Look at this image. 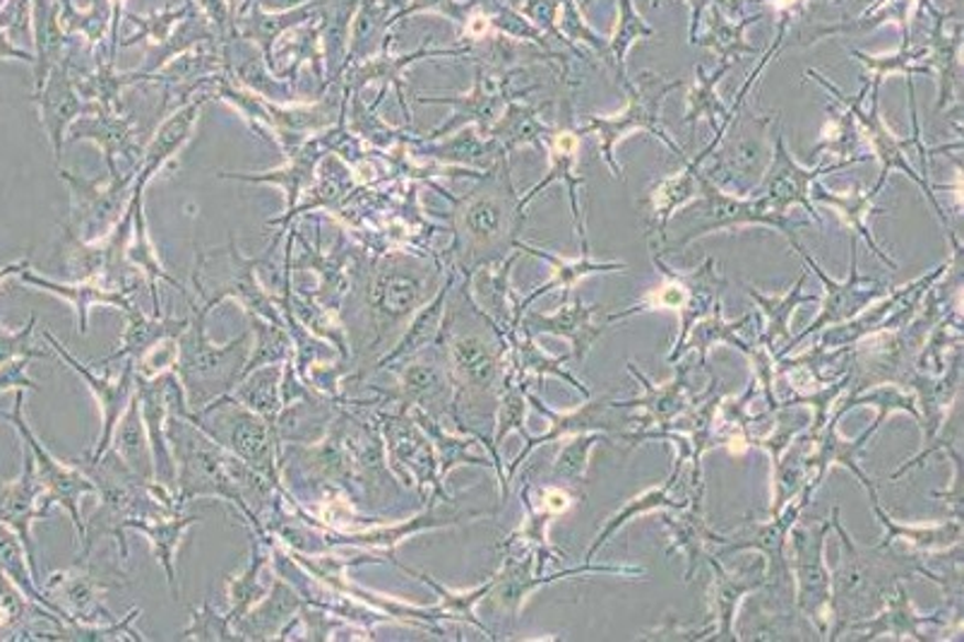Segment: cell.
Instances as JSON below:
<instances>
[{
  "label": "cell",
  "instance_id": "obj_11",
  "mask_svg": "<svg viewBox=\"0 0 964 642\" xmlns=\"http://www.w3.org/2000/svg\"><path fill=\"white\" fill-rule=\"evenodd\" d=\"M42 483L36 479V467L34 460L30 457L28 463V471H24V477L12 483V487L6 489V493L0 496V515L3 520L12 522V525L18 527V532L22 534V542L28 544L30 548V525L32 518L44 515V508L36 505V498L42 496Z\"/></svg>",
  "mask_w": 964,
  "mask_h": 642
},
{
  "label": "cell",
  "instance_id": "obj_9",
  "mask_svg": "<svg viewBox=\"0 0 964 642\" xmlns=\"http://www.w3.org/2000/svg\"><path fill=\"white\" fill-rule=\"evenodd\" d=\"M197 520H203V515H186V518L171 515V518L154 520L152 525H150V522H142V520H130L128 522V527H133V530L150 536L154 554H156V558L162 561V566L166 570V580L171 585V592H174L176 599H178V583H176L174 556H176V548H178V544L183 540V534H186V530Z\"/></svg>",
  "mask_w": 964,
  "mask_h": 642
},
{
  "label": "cell",
  "instance_id": "obj_6",
  "mask_svg": "<svg viewBox=\"0 0 964 642\" xmlns=\"http://www.w3.org/2000/svg\"><path fill=\"white\" fill-rule=\"evenodd\" d=\"M111 443H113V453L121 457L130 471H136V475L142 479L154 481L152 448H150L148 428H144V422H142L138 392H136V398L130 400L123 416L118 418Z\"/></svg>",
  "mask_w": 964,
  "mask_h": 642
},
{
  "label": "cell",
  "instance_id": "obj_5",
  "mask_svg": "<svg viewBox=\"0 0 964 642\" xmlns=\"http://www.w3.org/2000/svg\"><path fill=\"white\" fill-rule=\"evenodd\" d=\"M421 298V284L414 278L400 272H382L371 292V320L378 337L388 333V327L400 323L412 313Z\"/></svg>",
  "mask_w": 964,
  "mask_h": 642
},
{
  "label": "cell",
  "instance_id": "obj_16",
  "mask_svg": "<svg viewBox=\"0 0 964 642\" xmlns=\"http://www.w3.org/2000/svg\"><path fill=\"white\" fill-rule=\"evenodd\" d=\"M441 306H443V296L435 298L433 306L421 311L419 318L412 323V327H409L407 335L400 339V345L394 347L390 353H386V357L380 359L378 366H388L392 361L407 357V353H414L416 349L424 347L429 339L433 337V333L438 330V320H441V311H443Z\"/></svg>",
  "mask_w": 964,
  "mask_h": 642
},
{
  "label": "cell",
  "instance_id": "obj_22",
  "mask_svg": "<svg viewBox=\"0 0 964 642\" xmlns=\"http://www.w3.org/2000/svg\"><path fill=\"white\" fill-rule=\"evenodd\" d=\"M546 501H549V508H553V510H563L567 505V498L561 491H551L546 496Z\"/></svg>",
  "mask_w": 964,
  "mask_h": 642
},
{
  "label": "cell",
  "instance_id": "obj_17",
  "mask_svg": "<svg viewBox=\"0 0 964 642\" xmlns=\"http://www.w3.org/2000/svg\"><path fill=\"white\" fill-rule=\"evenodd\" d=\"M39 284L51 286V290H54V292L68 296L73 301L77 313H80V333L83 335L87 333V313H89L91 304H109V306L121 308L123 313L133 308V306H130V301L123 298L121 294H111L107 290H97V286H80V290H73V286H58V284H46V282H39Z\"/></svg>",
  "mask_w": 964,
  "mask_h": 642
},
{
  "label": "cell",
  "instance_id": "obj_23",
  "mask_svg": "<svg viewBox=\"0 0 964 642\" xmlns=\"http://www.w3.org/2000/svg\"><path fill=\"white\" fill-rule=\"evenodd\" d=\"M782 3H791V0H782Z\"/></svg>",
  "mask_w": 964,
  "mask_h": 642
},
{
  "label": "cell",
  "instance_id": "obj_8",
  "mask_svg": "<svg viewBox=\"0 0 964 642\" xmlns=\"http://www.w3.org/2000/svg\"><path fill=\"white\" fill-rule=\"evenodd\" d=\"M299 609V597L282 580L274 583V592L262 601L256 611H248L243 619L234 625L236 638H253L268 640L272 635H282V625L292 619V613Z\"/></svg>",
  "mask_w": 964,
  "mask_h": 642
},
{
  "label": "cell",
  "instance_id": "obj_20",
  "mask_svg": "<svg viewBox=\"0 0 964 642\" xmlns=\"http://www.w3.org/2000/svg\"><path fill=\"white\" fill-rule=\"evenodd\" d=\"M183 638L195 640H234V628L227 616H217L209 605H205L201 611L193 613V625L188 628Z\"/></svg>",
  "mask_w": 964,
  "mask_h": 642
},
{
  "label": "cell",
  "instance_id": "obj_7",
  "mask_svg": "<svg viewBox=\"0 0 964 642\" xmlns=\"http://www.w3.org/2000/svg\"><path fill=\"white\" fill-rule=\"evenodd\" d=\"M128 316V330L121 339V349L113 351L111 357L104 359L101 363H111L118 359H140L144 351H150L154 345H160L162 339L169 337H181L183 330L191 325V320H174V318H148L142 316L138 308L126 311Z\"/></svg>",
  "mask_w": 964,
  "mask_h": 642
},
{
  "label": "cell",
  "instance_id": "obj_21",
  "mask_svg": "<svg viewBox=\"0 0 964 642\" xmlns=\"http://www.w3.org/2000/svg\"><path fill=\"white\" fill-rule=\"evenodd\" d=\"M0 566H6V570L12 575V578H15L18 583H22V585H28L30 587V583H28V573H24V566H22V548L18 546V542L12 540V536L8 534V532H3L0 530ZM30 592H34V589L30 587Z\"/></svg>",
  "mask_w": 964,
  "mask_h": 642
},
{
  "label": "cell",
  "instance_id": "obj_2",
  "mask_svg": "<svg viewBox=\"0 0 964 642\" xmlns=\"http://www.w3.org/2000/svg\"><path fill=\"white\" fill-rule=\"evenodd\" d=\"M203 412L215 414V426L201 428L219 448H227L234 457H239L241 463L260 471L262 477L277 481L274 469V453L270 440V422L260 414L250 412L243 404H239L231 398H224L209 407H203Z\"/></svg>",
  "mask_w": 964,
  "mask_h": 642
},
{
  "label": "cell",
  "instance_id": "obj_1",
  "mask_svg": "<svg viewBox=\"0 0 964 642\" xmlns=\"http://www.w3.org/2000/svg\"><path fill=\"white\" fill-rule=\"evenodd\" d=\"M207 313V308L197 311L178 337V361L174 366V373H178L181 385H186L188 404H193L195 412L203 410L209 400L227 395L241 378V366H246L250 349V333H243L224 347L209 342L205 335Z\"/></svg>",
  "mask_w": 964,
  "mask_h": 642
},
{
  "label": "cell",
  "instance_id": "obj_13",
  "mask_svg": "<svg viewBox=\"0 0 964 642\" xmlns=\"http://www.w3.org/2000/svg\"><path fill=\"white\" fill-rule=\"evenodd\" d=\"M453 366L459 378L469 385L486 388L496 376L494 353L479 337H459L453 342Z\"/></svg>",
  "mask_w": 964,
  "mask_h": 642
},
{
  "label": "cell",
  "instance_id": "obj_18",
  "mask_svg": "<svg viewBox=\"0 0 964 642\" xmlns=\"http://www.w3.org/2000/svg\"><path fill=\"white\" fill-rule=\"evenodd\" d=\"M402 390H404V400H416L421 404H426L443 390L441 371L435 369V366H426V363L409 366V369L402 373Z\"/></svg>",
  "mask_w": 964,
  "mask_h": 642
},
{
  "label": "cell",
  "instance_id": "obj_10",
  "mask_svg": "<svg viewBox=\"0 0 964 642\" xmlns=\"http://www.w3.org/2000/svg\"><path fill=\"white\" fill-rule=\"evenodd\" d=\"M63 585H65V599L71 601V607L75 611V619H80L85 623H95L99 619L111 621V613L101 607L99 595L107 592L111 587H118V580H107V578H97V573L87 566V558L83 561L80 570L75 575H63Z\"/></svg>",
  "mask_w": 964,
  "mask_h": 642
},
{
  "label": "cell",
  "instance_id": "obj_12",
  "mask_svg": "<svg viewBox=\"0 0 964 642\" xmlns=\"http://www.w3.org/2000/svg\"><path fill=\"white\" fill-rule=\"evenodd\" d=\"M248 380L243 383V388H239L236 392H231V400H236L243 407H248L250 412L260 414L262 418H268L270 424L277 422V414L282 410L280 402V369H272L268 366L266 371H258L253 376H246Z\"/></svg>",
  "mask_w": 964,
  "mask_h": 642
},
{
  "label": "cell",
  "instance_id": "obj_3",
  "mask_svg": "<svg viewBox=\"0 0 964 642\" xmlns=\"http://www.w3.org/2000/svg\"><path fill=\"white\" fill-rule=\"evenodd\" d=\"M20 410H22V395L18 398L15 424L22 428L24 438L30 440V448L34 450V467L39 469V471H36V479H39V483H42V489L46 491V505H48V503H61L65 510H68L71 518H73V522H75L77 532H80L83 542H85L87 527H85L83 515H80V498H83L85 493H97V487H95V483H91L89 477L83 475V471H77V469H73V467H63V465L56 460V457H51V455L42 448V445H39V443L34 440V436L30 434V431L24 428V422H22Z\"/></svg>",
  "mask_w": 964,
  "mask_h": 642
},
{
  "label": "cell",
  "instance_id": "obj_19",
  "mask_svg": "<svg viewBox=\"0 0 964 642\" xmlns=\"http://www.w3.org/2000/svg\"><path fill=\"white\" fill-rule=\"evenodd\" d=\"M500 221H503V209L491 198L477 200L467 209V229L474 239H491L498 233Z\"/></svg>",
  "mask_w": 964,
  "mask_h": 642
},
{
  "label": "cell",
  "instance_id": "obj_15",
  "mask_svg": "<svg viewBox=\"0 0 964 642\" xmlns=\"http://www.w3.org/2000/svg\"><path fill=\"white\" fill-rule=\"evenodd\" d=\"M253 330L258 335V345L253 347V351L248 353L246 369L241 371V378L250 376L260 366H272L280 359L286 357L289 351V337L284 333V325H274V323H260L258 318H253Z\"/></svg>",
  "mask_w": 964,
  "mask_h": 642
},
{
  "label": "cell",
  "instance_id": "obj_14",
  "mask_svg": "<svg viewBox=\"0 0 964 642\" xmlns=\"http://www.w3.org/2000/svg\"><path fill=\"white\" fill-rule=\"evenodd\" d=\"M262 566H266V554L260 552V546H256L253 561H250V566L246 568V573L239 575V578H229L231 609L227 613V619H229L231 628L239 623L243 616L258 605V601H262V597H266L268 589H266V585L260 583Z\"/></svg>",
  "mask_w": 964,
  "mask_h": 642
},
{
  "label": "cell",
  "instance_id": "obj_4",
  "mask_svg": "<svg viewBox=\"0 0 964 642\" xmlns=\"http://www.w3.org/2000/svg\"><path fill=\"white\" fill-rule=\"evenodd\" d=\"M46 337H48V342L56 347V351L61 353V357L68 361L73 369L85 378V383L89 385L91 392H95V398L99 402L101 418H104V431H101V438L97 443V448L91 450L89 457H87V460H99V457L111 448V438H113V431H116L118 418L123 416L130 400L136 398V363L128 361L123 373L118 376L116 380L99 378V376H95V373L89 371V366H85V363L77 361L75 357H71V353L63 349V345L56 342V339L51 337L48 333H46Z\"/></svg>",
  "mask_w": 964,
  "mask_h": 642
}]
</instances>
